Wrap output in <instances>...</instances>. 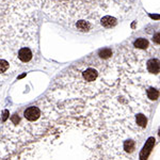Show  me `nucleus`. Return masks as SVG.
Instances as JSON below:
<instances>
[{"label":"nucleus","mask_w":160,"mask_h":160,"mask_svg":"<svg viewBox=\"0 0 160 160\" xmlns=\"http://www.w3.org/2000/svg\"><path fill=\"white\" fill-rule=\"evenodd\" d=\"M146 67L150 74H158L160 73V61L158 59H150L147 62Z\"/></svg>","instance_id":"obj_1"},{"label":"nucleus","mask_w":160,"mask_h":160,"mask_svg":"<svg viewBox=\"0 0 160 160\" xmlns=\"http://www.w3.org/2000/svg\"><path fill=\"white\" fill-rule=\"evenodd\" d=\"M98 73L96 72V69H92V67H88L83 72V78L85 79V81L88 82H93L95 79L97 78Z\"/></svg>","instance_id":"obj_2"},{"label":"nucleus","mask_w":160,"mask_h":160,"mask_svg":"<svg viewBox=\"0 0 160 160\" xmlns=\"http://www.w3.org/2000/svg\"><path fill=\"white\" fill-rule=\"evenodd\" d=\"M116 24V19L114 17H111V16H105L103 17L101 19V25L105 27V28H111L113 27Z\"/></svg>","instance_id":"obj_3"},{"label":"nucleus","mask_w":160,"mask_h":160,"mask_svg":"<svg viewBox=\"0 0 160 160\" xmlns=\"http://www.w3.org/2000/svg\"><path fill=\"white\" fill-rule=\"evenodd\" d=\"M159 95H160L159 91L156 90V89L150 88L147 90V97L150 98V100H157L158 97H159Z\"/></svg>","instance_id":"obj_4"},{"label":"nucleus","mask_w":160,"mask_h":160,"mask_svg":"<svg viewBox=\"0 0 160 160\" xmlns=\"http://www.w3.org/2000/svg\"><path fill=\"white\" fill-rule=\"evenodd\" d=\"M76 26L80 31H88V30L91 29V24L89 21H85V20H80L78 23L76 24Z\"/></svg>","instance_id":"obj_5"},{"label":"nucleus","mask_w":160,"mask_h":160,"mask_svg":"<svg viewBox=\"0 0 160 160\" xmlns=\"http://www.w3.org/2000/svg\"><path fill=\"white\" fill-rule=\"evenodd\" d=\"M154 143H155V139H154V138H150V139H148V141L146 142V145L144 146V150H142V153L146 150V153L144 154V159H145V158L148 156V154H150V148L153 147Z\"/></svg>","instance_id":"obj_6"},{"label":"nucleus","mask_w":160,"mask_h":160,"mask_svg":"<svg viewBox=\"0 0 160 160\" xmlns=\"http://www.w3.org/2000/svg\"><path fill=\"white\" fill-rule=\"evenodd\" d=\"M134 46L139 49H145L148 47V41L146 39H138L134 42Z\"/></svg>","instance_id":"obj_7"},{"label":"nucleus","mask_w":160,"mask_h":160,"mask_svg":"<svg viewBox=\"0 0 160 160\" xmlns=\"http://www.w3.org/2000/svg\"><path fill=\"white\" fill-rule=\"evenodd\" d=\"M136 122H137V124L139 125L140 127H142V128L146 127L147 118H145L143 114H137L136 115Z\"/></svg>","instance_id":"obj_8"},{"label":"nucleus","mask_w":160,"mask_h":160,"mask_svg":"<svg viewBox=\"0 0 160 160\" xmlns=\"http://www.w3.org/2000/svg\"><path fill=\"white\" fill-rule=\"evenodd\" d=\"M134 148H136V143H134V141H132V140L125 141L124 150H126L127 153H131V152H134Z\"/></svg>","instance_id":"obj_9"},{"label":"nucleus","mask_w":160,"mask_h":160,"mask_svg":"<svg viewBox=\"0 0 160 160\" xmlns=\"http://www.w3.org/2000/svg\"><path fill=\"white\" fill-rule=\"evenodd\" d=\"M9 69H10V63L7 60L0 59V74L7 73Z\"/></svg>","instance_id":"obj_10"},{"label":"nucleus","mask_w":160,"mask_h":160,"mask_svg":"<svg viewBox=\"0 0 160 160\" xmlns=\"http://www.w3.org/2000/svg\"><path fill=\"white\" fill-rule=\"evenodd\" d=\"M100 57L101 58H109V57L112 55V52L110 49H103V50H100Z\"/></svg>","instance_id":"obj_11"},{"label":"nucleus","mask_w":160,"mask_h":160,"mask_svg":"<svg viewBox=\"0 0 160 160\" xmlns=\"http://www.w3.org/2000/svg\"><path fill=\"white\" fill-rule=\"evenodd\" d=\"M153 42L158 44V45H160V32L156 33V34L153 36Z\"/></svg>","instance_id":"obj_12"},{"label":"nucleus","mask_w":160,"mask_h":160,"mask_svg":"<svg viewBox=\"0 0 160 160\" xmlns=\"http://www.w3.org/2000/svg\"><path fill=\"white\" fill-rule=\"evenodd\" d=\"M159 137H160V129H159Z\"/></svg>","instance_id":"obj_13"}]
</instances>
